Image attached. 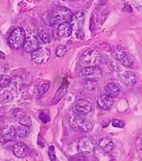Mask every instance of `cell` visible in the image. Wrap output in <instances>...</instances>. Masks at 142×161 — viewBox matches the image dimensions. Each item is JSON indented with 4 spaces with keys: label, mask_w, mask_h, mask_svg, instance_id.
<instances>
[{
    "label": "cell",
    "mask_w": 142,
    "mask_h": 161,
    "mask_svg": "<svg viewBox=\"0 0 142 161\" xmlns=\"http://www.w3.org/2000/svg\"><path fill=\"white\" fill-rule=\"evenodd\" d=\"M72 16H73V13L69 8L60 6L44 13L42 15V20L46 25L51 26L55 24L69 23Z\"/></svg>",
    "instance_id": "1"
},
{
    "label": "cell",
    "mask_w": 142,
    "mask_h": 161,
    "mask_svg": "<svg viewBox=\"0 0 142 161\" xmlns=\"http://www.w3.org/2000/svg\"><path fill=\"white\" fill-rule=\"evenodd\" d=\"M97 83L95 80L89 79V80H86L85 82V88L89 91H94L97 89Z\"/></svg>",
    "instance_id": "26"
},
{
    "label": "cell",
    "mask_w": 142,
    "mask_h": 161,
    "mask_svg": "<svg viewBox=\"0 0 142 161\" xmlns=\"http://www.w3.org/2000/svg\"><path fill=\"white\" fill-rule=\"evenodd\" d=\"M1 98H2V101L4 102H10L13 99V96L9 91H3L1 93Z\"/></svg>",
    "instance_id": "24"
},
{
    "label": "cell",
    "mask_w": 142,
    "mask_h": 161,
    "mask_svg": "<svg viewBox=\"0 0 142 161\" xmlns=\"http://www.w3.org/2000/svg\"><path fill=\"white\" fill-rule=\"evenodd\" d=\"M96 147V143L94 138L92 137H84L79 140L77 144V149L80 154H92L95 150Z\"/></svg>",
    "instance_id": "6"
},
{
    "label": "cell",
    "mask_w": 142,
    "mask_h": 161,
    "mask_svg": "<svg viewBox=\"0 0 142 161\" xmlns=\"http://www.w3.org/2000/svg\"><path fill=\"white\" fill-rule=\"evenodd\" d=\"M23 47L25 52L28 53H32L34 51L37 50V48H39L40 43L39 42L37 41V37H28V38H26L25 42L23 44Z\"/></svg>",
    "instance_id": "11"
},
{
    "label": "cell",
    "mask_w": 142,
    "mask_h": 161,
    "mask_svg": "<svg viewBox=\"0 0 142 161\" xmlns=\"http://www.w3.org/2000/svg\"><path fill=\"white\" fill-rule=\"evenodd\" d=\"M120 63L126 67H132L134 63H135V58H133V56L128 53L122 60L120 61Z\"/></svg>",
    "instance_id": "22"
},
{
    "label": "cell",
    "mask_w": 142,
    "mask_h": 161,
    "mask_svg": "<svg viewBox=\"0 0 142 161\" xmlns=\"http://www.w3.org/2000/svg\"><path fill=\"white\" fill-rule=\"evenodd\" d=\"M114 98H112L110 97H108L106 95L101 96L98 99V105L101 109L105 110V111H108L112 107V106L114 105Z\"/></svg>",
    "instance_id": "12"
},
{
    "label": "cell",
    "mask_w": 142,
    "mask_h": 161,
    "mask_svg": "<svg viewBox=\"0 0 142 161\" xmlns=\"http://www.w3.org/2000/svg\"><path fill=\"white\" fill-rule=\"evenodd\" d=\"M72 111L77 115L86 116L92 111V105L87 100H79L74 104V106Z\"/></svg>",
    "instance_id": "8"
},
{
    "label": "cell",
    "mask_w": 142,
    "mask_h": 161,
    "mask_svg": "<svg viewBox=\"0 0 142 161\" xmlns=\"http://www.w3.org/2000/svg\"><path fill=\"white\" fill-rule=\"evenodd\" d=\"M3 141L4 142H8V141H13L16 138V130L15 127L13 126H7L3 130L2 133Z\"/></svg>",
    "instance_id": "17"
},
{
    "label": "cell",
    "mask_w": 142,
    "mask_h": 161,
    "mask_svg": "<svg viewBox=\"0 0 142 161\" xmlns=\"http://www.w3.org/2000/svg\"><path fill=\"white\" fill-rule=\"evenodd\" d=\"M51 57V53L48 49L39 47L33 53H31V58L32 61L37 64H44L46 62H48Z\"/></svg>",
    "instance_id": "7"
},
{
    "label": "cell",
    "mask_w": 142,
    "mask_h": 161,
    "mask_svg": "<svg viewBox=\"0 0 142 161\" xmlns=\"http://www.w3.org/2000/svg\"><path fill=\"white\" fill-rule=\"evenodd\" d=\"M101 60V54L96 49H88L83 53L79 58V65L82 67H97Z\"/></svg>",
    "instance_id": "3"
},
{
    "label": "cell",
    "mask_w": 142,
    "mask_h": 161,
    "mask_svg": "<svg viewBox=\"0 0 142 161\" xmlns=\"http://www.w3.org/2000/svg\"><path fill=\"white\" fill-rule=\"evenodd\" d=\"M39 119L43 122V123H47L51 120V117L48 114H46L45 112H41L39 115Z\"/></svg>",
    "instance_id": "30"
},
{
    "label": "cell",
    "mask_w": 142,
    "mask_h": 161,
    "mask_svg": "<svg viewBox=\"0 0 142 161\" xmlns=\"http://www.w3.org/2000/svg\"><path fill=\"white\" fill-rule=\"evenodd\" d=\"M18 117L19 120V125H24V126H27L28 128H30L32 126V118L29 115H28L27 113L22 112L18 115Z\"/></svg>",
    "instance_id": "19"
},
{
    "label": "cell",
    "mask_w": 142,
    "mask_h": 161,
    "mask_svg": "<svg viewBox=\"0 0 142 161\" xmlns=\"http://www.w3.org/2000/svg\"><path fill=\"white\" fill-rule=\"evenodd\" d=\"M97 71H99V68L96 67H82L81 70V75L84 76H87L93 78L97 73Z\"/></svg>",
    "instance_id": "21"
},
{
    "label": "cell",
    "mask_w": 142,
    "mask_h": 161,
    "mask_svg": "<svg viewBox=\"0 0 142 161\" xmlns=\"http://www.w3.org/2000/svg\"><path fill=\"white\" fill-rule=\"evenodd\" d=\"M99 150L104 154H109L114 148V143L112 142L111 139L103 138L99 141L98 145Z\"/></svg>",
    "instance_id": "13"
},
{
    "label": "cell",
    "mask_w": 142,
    "mask_h": 161,
    "mask_svg": "<svg viewBox=\"0 0 142 161\" xmlns=\"http://www.w3.org/2000/svg\"><path fill=\"white\" fill-rule=\"evenodd\" d=\"M15 130H16V137H18L20 139H24L28 136L29 134V128L22 125H18L15 127Z\"/></svg>",
    "instance_id": "20"
},
{
    "label": "cell",
    "mask_w": 142,
    "mask_h": 161,
    "mask_svg": "<svg viewBox=\"0 0 142 161\" xmlns=\"http://www.w3.org/2000/svg\"><path fill=\"white\" fill-rule=\"evenodd\" d=\"M26 32L23 28H14L8 38V45L13 49L18 50L23 47L26 40Z\"/></svg>",
    "instance_id": "4"
},
{
    "label": "cell",
    "mask_w": 142,
    "mask_h": 161,
    "mask_svg": "<svg viewBox=\"0 0 142 161\" xmlns=\"http://www.w3.org/2000/svg\"><path fill=\"white\" fill-rule=\"evenodd\" d=\"M69 159H70V161H85L86 160V157L84 156V154H77L70 156Z\"/></svg>",
    "instance_id": "29"
},
{
    "label": "cell",
    "mask_w": 142,
    "mask_h": 161,
    "mask_svg": "<svg viewBox=\"0 0 142 161\" xmlns=\"http://www.w3.org/2000/svg\"><path fill=\"white\" fill-rule=\"evenodd\" d=\"M57 34L60 37L66 38L72 34V27L69 23H64L59 24L57 28Z\"/></svg>",
    "instance_id": "15"
},
{
    "label": "cell",
    "mask_w": 142,
    "mask_h": 161,
    "mask_svg": "<svg viewBox=\"0 0 142 161\" xmlns=\"http://www.w3.org/2000/svg\"><path fill=\"white\" fill-rule=\"evenodd\" d=\"M128 53H129L126 50V49L121 46L114 47H112V57H113L116 60L118 61V62L122 60Z\"/></svg>",
    "instance_id": "18"
},
{
    "label": "cell",
    "mask_w": 142,
    "mask_h": 161,
    "mask_svg": "<svg viewBox=\"0 0 142 161\" xmlns=\"http://www.w3.org/2000/svg\"><path fill=\"white\" fill-rule=\"evenodd\" d=\"M69 124L73 129L77 130L80 132H89L94 127V124L91 120L86 116L77 115L73 111L71 112L69 116Z\"/></svg>",
    "instance_id": "2"
},
{
    "label": "cell",
    "mask_w": 142,
    "mask_h": 161,
    "mask_svg": "<svg viewBox=\"0 0 142 161\" xmlns=\"http://www.w3.org/2000/svg\"><path fill=\"white\" fill-rule=\"evenodd\" d=\"M37 41L39 42V43H49L51 42L53 39V35L52 32L51 30L49 29H43V30H41L37 35Z\"/></svg>",
    "instance_id": "16"
},
{
    "label": "cell",
    "mask_w": 142,
    "mask_h": 161,
    "mask_svg": "<svg viewBox=\"0 0 142 161\" xmlns=\"http://www.w3.org/2000/svg\"><path fill=\"white\" fill-rule=\"evenodd\" d=\"M49 87H50V85H49L48 83H47V84H42V85L40 86L39 87H38V92H39V94L40 95L44 94L45 92L48 91Z\"/></svg>",
    "instance_id": "31"
},
{
    "label": "cell",
    "mask_w": 142,
    "mask_h": 161,
    "mask_svg": "<svg viewBox=\"0 0 142 161\" xmlns=\"http://www.w3.org/2000/svg\"><path fill=\"white\" fill-rule=\"evenodd\" d=\"M111 123V120H108V119H106V120H103L102 121V126H103V128H106V127L108 126V125L110 124Z\"/></svg>",
    "instance_id": "32"
},
{
    "label": "cell",
    "mask_w": 142,
    "mask_h": 161,
    "mask_svg": "<svg viewBox=\"0 0 142 161\" xmlns=\"http://www.w3.org/2000/svg\"><path fill=\"white\" fill-rule=\"evenodd\" d=\"M120 82L126 86H133L135 85L137 77L134 71H126L122 72L119 76Z\"/></svg>",
    "instance_id": "9"
},
{
    "label": "cell",
    "mask_w": 142,
    "mask_h": 161,
    "mask_svg": "<svg viewBox=\"0 0 142 161\" xmlns=\"http://www.w3.org/2000/svg\"><path fill=\"white\" fill-rule=\"evenodd\" d=\"M12 79L8 75H1L0 76V88H5L9 86Z\"/></svg>",
    "instance_id": "23"
},
{
    "label": "cell",
    "mask_w": 142,
    "mask_h": 161,
    "mask_svg": "<svg viewBox=\"0 0 142 161\" xmlns=\"http://www.w3.org/2000/svg\"><path fill=\"white\" fill-rule=\"evenodd\" d=\"M48 154L51 161H59L57 159V157H56V155H55V146H54V145H51V146L49 147Z\"/></svg>",
    "instance_id": "27"
},
{
    "label": "cell",
    "mask_w": 142,
    "mask_h": 161,
    "mask_svg": "<svg viewBox=\"0 0 142 161\" xmlns=\"http://www.w3.org/2000/svg\"><path fill=\"white\" fill-rule=\"evenodd\" d=\"M85 15L84 11H78L74 14H73L72 19H71L70 23L72 27V33H74L75 37L81 39L84 37V22Z\"/></svg>",
    "instance_id": "5"
},
{
    "label": "cell",
    "mask_w": 142,
    "mask_h": 161,
    "mask_svg": "<svg viewBox=\"0 0 142 161\" xmlns=\"http://www.w3.org/2000/svg\"><path fill=\"white\" fill-rule=\"evenodd\" d=\"M104 94L112 98L117 97L120 94V88L116 83H108L103 88Z\"/></svg>",
    "instance_id": "14"
},
{
    "label": "cell",
    "mask_w": 142,
    "mask_h": 161,
    "mask_svg": "<svg viewBox=\"0 0 142 161\" xmlns=\"http://www.w3.org/2000/svg\"><path fill=\"white\" fill-rule=\"evenodd\" d=\"M13 152L14 155L18 158H26L30 153V149L28 145H25L24 143H17L16 145H14L13 148Z\"/></svg>",
    "instance_id": "10"
},
{
    "label": "cell",
    "mask_w": 142,
    "mask_h": 161,
    "mask_svg": "<svg viewBox=\"0 0 142 161\" xmlns=\"http://www.w3.org/2000/svg\"><path fill=\"white\" fill-rule=\"evenodd\" d=\"M112 125L113 127H116V128H124L125 127V123L124 121L121 120H118V119H114V120H112Z\"/></svg>",
    "instance_id": "28"
},
{
    "label": "cell",
    "mask_w": 142,
    "mask_h": 161,
    "mask_svg": "<svg viewBox=\"0 0 142 161\" xmlns=\"http://www.w3.org/2000/svg\"><path fill=\"white\" fill-rule=\"evenodd\" d=\"M66 53L67 48L66 47L64 46V45H59L55 50V55L57 56L58 58H63L66 54Z\"/></svg>",
    "instance_id": "25"
}]
</instances>
